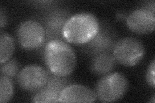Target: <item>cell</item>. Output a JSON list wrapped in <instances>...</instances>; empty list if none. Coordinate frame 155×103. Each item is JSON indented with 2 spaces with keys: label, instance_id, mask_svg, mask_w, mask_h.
Returning <instances> with one entry per match:
<instances>
[{
  "label": "cell",
  "instance_id": "3957f363",
  "mask_svg": "<svg viewBox=\"0 0 155 103\" xmlns=\"http://www.w3.org/2000/svg\"><path fill=\"white\" fill-rule=\"evenodd\" d=\"M129 88V82L124 75L118 72L104 76L95 88L97 99L104 102L117 101L123 98Z\"/></svg>",
  "mask_w": 155,
  "mask_h": 103
},
{
  "label": "cell",
  "instance_id": "30bf717a",
  "mask_svg": "<svg viewBox=\"0 0 155 103\" xmlns=\"http://www.w3.org/2000/svg\"><path fill=\"white\" fill-rule=\"evenodd\" d=\"M116 43L114 33L109 28L100 25L98 34L93 40L85 44V47L87 51L94 56L101 53L112 52Z\"/></svg>",
  "mask_w": 155,
  "mask_h": 103
},
{
  "label": "cell",
  "instance_id": "ac0fdd59",
  "mask_svg": "<svg viewBox=\"0 0 155 103\" xmlns=\"http://www.w3.org/2000/svg\"><path fill=\"white\" fill-rule=\"evenodd\" d=\"M154 2H148L145 3V5L143 6L142 8H143L145 9H147L148 11H151L153 13H154Z\"/></svg>",
  "mask_w": 155,
  "mask_h": 103
},
{
  "label": "cell",
  "instance_id": "8fae6325",
  "mask_svg": "<svg viewBox=\"0 0 155 103\" xmlns=\"http://www.w3.org/2000/svg\"><path fill=\"white\" fill-rule=\"evenodd\" d=\"M97 99L95 92L81 85H69L62 91L59 102H94Z\"/></svg>",
  "mask_w": 155,
  "mask_h": 103
},
{
  "label": "cell",
  "instance_id": "6da1fadb",
  "mask_svg": "<svg viewBox=\"0 0 155 103\" xmlns=\"http://www.w3.org/2000/svg\"><path fill=\"white\" fill-rule=\"evenodd\" d=\"M43 56L48 69L56 76L67 77L75 69V52L64 40H52L48 42L44 48Z\"/></svg>",
  "mask_w": 155,
  "mask_h": 103
},
{
  "label": "cell",
  "instance_id": "52a82bcc",
  "mask_svg": "<svg viewBox=\"0 0 155 103\" xmlns=\"http://www.w3.org/2000/svg\"><path fill=\"white\" fill-rule=\"evenodd\" d=\"M70 85L65 77L49 76L45 86L36 92L32 98L34 102H59L60 97L64 88Z\"/></svg>",
  "mask_w": 155,
  "mask_h": 103
},
{
  "label": "cell",
  "instance_id": "9a60e30c",
  "mask_svg": "<svg viewBox=\"0 0 155 103\" xmlns=\"http://www.w3.org/2000/svg\"><path fill=\"white\" fill-rule=\"evenodd\" d=\"M19 69V63L16 59H10L9 60L1 64V76L9 78H13L18 76Z\"/></svg>",
  "mask_w": 155,
  "mask_h": 103
},
{
  "label": "cell",
  "instance_id": "e0dca14e",
  "mask_svg": "<svg viewBox=\"0 0 155 103\" xmlns=\"http://www.w3.org/2000/svg\"><path fill=\"white\" fill-rule=\"evenodd\" d=\"M7 18L5 12L3 11L2 8H1V10H0V24H1V28L5 27L7 21Z\"/></svg>",
  "mask_w": 155,
  "mask_h": 103
},
{
  "label": "cell",
  "instance_id": "4fadbf2b",
  "mask_svg": "<svg viewBox=\"0 0 155 103\" xmlns=\"http://www.w3.org/2000/svg\"><path fill=\"white\" fill-rule=\"evenodd\" d=\"M14 50V41L7 33H2L0 36V64L11 58Z\"/></svg>",
  "mask_w": 155,
  "mask_h": 103
},
{
  "label": "cell",
  "instance_id": "ba28073f",
  "mask_svg": "<svg viewBox=\"0 0 155 103\" xmlns=\"http://www.w3.org/2000/svg\"><path fill=\"white\" fill-rule=\"evenodd\" d=\"M69 13L64 9H56L45 16L44 27L45 41L52 40H64L62 35L63 28L69 19Z\"/></svg>",
  "mask_w": 155,
  "mask_h": 103
},
{
  "label": "cell",
  "instance_id": "9c48e42d",
  "mask_svg": "<svg viewBox=\"0 0 155 103\" xmlns=\"http://www.w3.org/2000/svg\"><path fill=\"white\" fill-rule=\"evenodd\" d=\"M128 28L138 34H147L154 31L155 14L147 9L140 8L130 12L126 19Z\"/></svg>",
  "mask_w": 155,
  "mask_h": 103
},
{
  "label": "cell",
  "instance_id": "7a4b0ae2",
  "mask_svg": "<svg viewBox=\"0 0 155 103\" xmlns=\"http://www.w3.org/2000/svg\"><path fill=\"white\" fill-rule=\"evenodd\" d=\"M100 24L93 14L83 12L71 16L65 24L62 35L66 41L83 45L91 41L98 34Z\"/></svg>",
  "mask_w": 155,
  "mask_h": 103
},
{
  "label": "cell",
  "instance_id": "277c9868",
  "mask_svg": "<svg viewBox=\"0 0 155 103\" xmlns=\"http://www.w3.org/2000/svg\"><path fill=\"white\" fill-rule=\"evenodd\" d=\"M112 53L116 62L126 66H134L142 61L145 50L138 39L124 37L116 41Z\"/></svg>",
  "mask_w": 155,
  "mask_h": 103
},
{
  "label": "cell",
  "instance_id": "5bb4252c",
  "mask_svg": "<svg viewBox=\"0 0 155 103\" xmlns=\"http://www.w3.org/2000/svg\"><path fill=\"white\" fill-rule=\"evenodd\" d=\"M14 95L13 84L11 78L1 76L0 81V102H8Z\"/></svg>",
  "mask_w": 155,
  "mask_h": 103
},
{
  "label": "cell",
  "instance_id": "2e32d148",
  "mask_svg": "<svg viewBox=\"0 0 155 103\" xmlns=\"http://www.w3.org/2000/svg\"><path fill=\"white\" fill-rule=\"evenodd\" d=\"M154 71H155V61L153 60L151 63H150L149 67L147 68V71L146 73V81L149 86L153 88L155 86L154 81Z\"/></svg>",
  "mask_w": 155,
  "mask_h": 103
},
{
  "label": "cell",
  "instance_id": "d6986e66",
  "mask_svg": "<svg viewBox=\"0 0 155 103\" xmlns=\"http://www.w3.org/2000/svg\"><path fill=\"white\" fill-rule=\"evenodd\" d=\"M154 97H155V95H153V96L152 97V101H150V102H151L152 103H154V102H155V100H154L155 98Z\"/></svg>",
  "mask_w": 155,
  "mask_h": 103
},
{
  "label": "cell",
  "instance_id": "7c38bea8",
  "mask_svg": "<svg viewBox=\"0 0 155 103\" xmlns=\"http://www.w3.org/2000/svg\"><path fill=\"white\" fill-rule=\"evenodd\" d=\"M116 61L112 52L98 53L93 56L91 62V70L98 76H105L114 69Z\"/></svg>",
  "mask_w": 155,
  "mask_h": 103
},
{
  "label": "cell",
  "instance_id": "5b68a950",
  "mask_svg": "<svg viewBox=\"0 0 155 103\" xmlns=\"http://www.w3.org/2000/svg\"><path fill=\"white\" fill-rule=\"evenodd\" d=\"M17 37L22 48L32 50L41 47L45 41V31L41 23L36 20L29 19L19 25Z\"/></svg>",
  "mask_w": 155,
  "mask_h": 103
},
{
  "label": "cell",
  "instance_id": "8992f818",
  "mask_svg": "<svg viewBox=\"0 0 155 103\" xmlns=\"http://www.w3.org/2000/svg\"><path fill=\"white\" fill-rule=\"evenodd\" d=\"M49 74L42 66L30 65L24 67L17 76V81L22 89L28 92H38L45 86Z\"/></svg>",
  "mask_w": 155,
  "mask_h": 103
}]
</instances>
